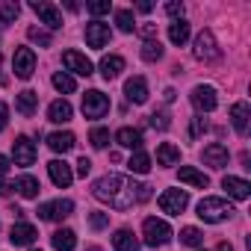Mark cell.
I'll return each mask as SVG.
<instances>
[{
	"label": "cell",
	"mask_w": 251,
	"mask_h": 251,
	"mask_svg": "<svg viewBox=\"0 0 251 251\" xmlns=\"http://www.w3.org/2000/svg\"><path fill=\"white\" fill-rule=\"evenodd\" d=\"M166 15H172V18H183V3H177V0H172V3H166Z\"/></svg>",
	"instance_id": "43"
},
{
	"label": "cell",
	"mask_w": 251,
	"mask_h": 251,
	"mask_svg": "<svg viewBox=\"0 0 251 251\" xmlns=\"http://www.w3.org/2000/svg\"><path fill=\"white\" fill-rule=\"evenodd\" d=\"M36 236H39V230H36L30 222H18V225H12V230H9V242H12V245H33Z\"/></svg>",
	"instance_id": "14"
},
{
	"label": "cell",
	"mask_w": 251,
	"mask_h": 251,
	"mask_svg": "<svg viewBox=\"0 0 251 251\" xmlns=\"http://www.w3.org/2000/svg\"><path fill=\"white\" fill-rule=\"evenodd\" d=\"M12 189H15V186H9V183H3V180H0V198H6Z\"/></svg>",
	"instance_id": "50"
},
{
	"label": "cell",
	"mask_w": 251,
	"mask_h": 251,
	"mask_svg": "<svg viewBox=\"0 0 251 251\" xmlns=\"http://www.w3.org/2000/svg\"><path fill=\"white\" fill-rule=\"evenodd\" d=\"M139 33H142V36L151 42V39L157 36V24H142V27H139Z\"/></svg>",
	"instance_id": "46"
},
{
	"label": "cell",
	"mask_w": 251,
	"mask_h": 251,
	"mask_svg": "<svg viewBox=\"0 0 251 251\" xmlns=\"http://www.w3.org/2000/svg\"><path fill=\"white\" fill-rule=\"evenodd\" d=\"M6 121H9V106L0 100V130H6Z\"/></svg>",
	"instance_id": "45"
},
{
	"label": "cell",
	"mask_w": 251,
	"mask_h": 251,
	"mask_svg": "<svg viewBox=\"0 0 251 251\" xmlns=\"http://www.w3.org/2000/svg\"><path fill=\"white\" fill-rule=\"evenodd\" d=\"M15 189L21 192V198H39V192H42V186H39V180H36L33 175L18 177V180H15Z\"/></svg>",
	"instance_id": "28"
},
{
	"label": "cell",
	"mask_w": 251,
	"mask_h": 251,
	"mask_svg": "<svg viewBox=\"0 0 251 251\" xmlns=\"http://www.w3.org/2000/svg\"><path fill=\"white\" fill-rule=\"evenodd\" d=\"M207 127H210L207 118H204V115H195V118H192V127H189V139H198L201 133H207Z\"/></svg>",
	"instance_id": "39"
},
{
	"label": "cell",
	"mask_w": 251,
	"mask_h": 251,
	"mask_svg": "<svg viewBox=\"0 0 251 251\" xmlns=\"http://www.w3.org/2000/svg\"><path fill=\"white\" fill-rule=\"evenodd\" d=\"M86 251H100V248H98V245H89V248H86Z\"/></svg>",
	"instance_id": "53"
},
{
	"label": "cell",
	"mask_w": 251,
	"mask_h": 251,
	"mask_svg": "<svg viewBox=\"0 0 251 251\" xmlns=\"http://www.w3.org/2000/svg\"><path fill=\"white\" fill-rule=\"evenodd\" d=\"M62 62H65L68 71H74V74H80V77H89V74H92V62H89L83 53H77V50H65V53H62Z\"/></svg>",
	"instance_id": "15"
},
{
	"label": "cell",
	"mask_w": 251,
	"mask_h": 251,
	"mask_svg": "<svg viewBox=\"0 0 251 251\" xmlns=\"http://www.w3.org/2000/svg\"><path fill=\"white\" fill-rule=\"evenodd\" d=\"M222 186H225V189H227V195H230V198H236V201H245V198L251 195V183H248V180H242V177H230V175H227V177L222 180Z\"/></svg>",
	"instance_id": "20"
},
{
	"label": "cell",
	"mask_w": 251,
	"mask_h": 251,
	"mask_svg": "<svg viewBox=\"0 0 251 251\" xmlns=\"http://www.w3.org/2000/svg\"><path fill=\"white\" fill-rule=\"evenodd\" d=\"M33 251H39V248H33Z\"/></svg>",
	"instance_id": "54"
},
{
	"label": "cell",
	"mask_w": 251,
	"mask_h": 251,
	"mask_svg": "<svg viewBox=\"0 0 251 251\" xmlns=\"http://www.w3.org/2000/svg\"><path fill=\"white\" fill-rule=\"evenodd\" d=\"M192 103H195V109H201V112H213V109L219 106V95H216L213 86H195V89H192Z\"/></svg>",
	"instance_id": "11"
},
{
	"label": "cell",
	"mask_w": 251,
	"mask_h": 251,
	"mask_svg": "<svg viewBox=\"0 0 251 251\" xmlns=\"http://www.w3.org/2000/svg\"><path fill=\"white\" fill-rule=\"evenodd\" d=\"M124 95H127V100H133V103H145L148 100V83H145V77H130L127 83H124Z\"/></svg>",
	"instance_id": "18"
},
{
	"label": "cell",
	"mask_w": 251,
	"mask_h": 251,
	"mask_svg": "<svg viewBox=\"0 0 251 251\" xmlns=\"http://www.w3.org/2000/svg\"><path fill=\"white\" fill-rule=\"evenodd\" d=\"M30 9L50 27V30H59L62 27V12L53 6V3H48V0H33V3H30Z\"/></svg>",
	"instance_id": "9"
},
{
	"label": "cell",
	"mask_w": 251,
	"mask_h": 251,
	"mask_svg": "<svg viewBox=\"0 0 251 251\" xmlns=\"http://www.w3.org/2000/svg\"><path fill=\"white\" fill-rule=\"evenodd\" d=\"M89 142H92V148H106L109 145V130L106 127H95L92 136H89Z\"/></svg>",
	"instance_id": "38"
},
{
	"label": "cell",
	"mask_w": 251,
	"mask_h": 251,
	"mask_svg": "<svg viewBox=\"0 0 251 251\" xmlns=\"http://www.w3.org/2000/svg\"><path fill=\"white\" fill-rule=\"evenodd\" d=\"M233 213H236V210H233L230 201H225V198H201V201H198V219H201V222L216 225V222L230 219Z\"/></svg>",
	"instance_id": "2"
},
{
	"label": "cell",
	"mask_w": 251,
	"mask_h": 251,
	"mask_svg": "<svg viewBox=\"0 0 251 251\" xmlns=\"http://www.w3.org/2000/svg\"><path fill=\"white\" fill-rule=\"evenodd\" d=\"M89 172H92V163H89V157H80V160H77V175H80V177H86Z\"/></svg>",
	"instance_id": "44"
},
{
	"label": "cell",
	"mask_w": 251,
	"mask_h": 251,
	"mask_svg": "<svg viewBox=\"0 0 251 251\" xmlns=\"http://www.w3.org/2000/svg\"><path fill=\"white\" fill-rule=\"evenodd\" d=\"M6 172H9V160H6V157H3V154H0V177H3V175H6Z\"/></svg>",
	"instance_id": "49"
},
{
	"label": "cell",
	"mask_w": 251,
	"mask_h": 251,
	"mask_svg": "<svg viewBox=\"0 0 251 251\" xmlns=\"http://www.w3.org/2000/svg\"><path fill=\"white\" fill-rule=\"evenodd\" d=\"M136 9H139V12H145V15H148V12H151V9H154V3H151V0H142V3H136Z\"/></svg>",
	"instance_id": "48"
},
{
	"label": "cell",
	"mask_w": 251,
	"mask_h": 251,
	"mask_svg": "<svg viewBox=\"0 0 251 251\" xmlns=\"http://www.w3.org/2000/svg\"><path fill=\"white\" fill-rule=\"evenodd\" d=\"M127 169H130L133 175H148V172H151V157L139 148V151H133V157L127 160Z\"/></svg>",
	"instance_id": "31"
},
{
	"label": "cell",
	"mask_w": 251,
	"mask_h": 251,
	"mask_svg": "<svg viewBox=\"0 0 251 251\" xmlns=\"http://www.w3.org/2000/svg\"><path fill=\"white\" fill-rule=\"evenodd\" d=\"M148 198H151V186H148V183H139V204L148 201Z\"/></svg>",
	"instance_id": "47"
},
{
	"label": "cell",
	"mask_w": 251,
	"mask_h": 251,
	"mask_svg": "<svg viewBox=\"0 0 251 251\" xmlns=\"http://www.w3.org/2000/svg\"><path fill=\"white\" fill-rule=\"evenodd\" d=\"M48 145H50V151H56V154H68V151L74 148V133H68V130H65V133H62V130H59V133H50V136H48Z\"/></svg>",
	"instance_id": "25"
},
{
	"label": "cell",
	"mask_w": 251,
	"mask_h": 251,
	"mask_svg": "<svg viewBox=\"0 0 251 251\" xmlns=\"http://www.w3.org/2000/svg\"><path fill=\"white\" fill-rule=\"evenodd\" d=\"M121 71H124V59H121V56H103V59H100V74H103V80H115Z\"/></svg>",
	"instance_id": "27"
},
{
	"label": "cell",
	"mask_w": 251,
	"mask_h": 251,
	"mask_svg": "<svg viewBox=\"0 0 251 251\" xmlns=\"http://www.w3.org/2000/svg\"><path fill=\"white\" fill-rule=\"evenodd\" d=\"M12 68H15V77L30 80L33 71H36V53H33V48H18L15 56H12Z\"/></svg>",
	"instance_id": "7"
},
{
	"label": "cell",
	"mask_w": 251,
	"mask_h": 251,
	"mask_svg": "<svg viewBox=\"0 0 251 251\" xmlns=\"http://www.w3.org/2000/svg\"><path fill=\"white\" fill-rule=\"evenodd\" d=\"M160 56H163V45H160L157 39H151V42L142 45V59H145V62H157Z\"/></svg>",
	"instance_id": "34"
},
{
	"label": "cell",
	"mask_w": 251,
	"mask_h": 251,
	"mask_svg": "<svg viewBox=\"0 0 251 251\" xmlns=\"http://www.w3.org/2000/svg\"><path fill=\"white\" fill-rule=\"evenodd\" d=\"M175 95H177L175 89H166V92H163V98H166V103H172V100H175Z\"/></svg>",
	"instance_id": "51"
},
{
	"label": "cell",
	"mask_w": 251,
	"mask_h": 251,
	"mask_svg": "<svg viewBox=\"0 0 251 251\" xmlns=\"http://www.w3.org/2000/svg\"><path fill=\"white\" fill-rule=\"evenodd\" d=\"M18 12H21L18 3H0V27H9L18 18Z\"/></svg>",
	"instance_id": "33"
},
{
	"label": "cell",
	"mask_w": 251,
	"mask_h": 251,
	"mask_svg": "<svg viewBox=\"0 0 251 251\" xmlns=\"http://www.w3.org/2000/svg\"><path fill=\"white\" fill-rule=\"evenodd\" d=\"M92 195L109 204L112 210H130L133 204H139V183H133L124 175H103L100 180H95Z\"/></svg>",
	"instance_id": "1"
},
{
	"label": "cell",
	"mask_w": 251,
	"mask_h": 251,
	"mask_svg": "<svg viewBox=\"0 0 251 251\" xmlns=\"http://www.w3.org/2000/svg\"><path fill=\"white\" fill-rule=\"evenodd\" d=\"M12 157H15V166L27 169V166L36 163V145H33L27 136H18V139L12 142Z\"/></svg>",
	"instance_id": "10"
},
{
	"label": "cell",
	"mask_w": 251,
	"mask_h": 251,
	"mask_svg": "<svg viewBox=\"0 0 251 251\" xmlns=\"http://www.w3.org/2000/svg\"><path fill=\"white\" fill-rule=\"evenodd\" d=\"M169 124H172V121H169L166 112H154V115H151V127H157V130H169Z\"/></svg>",
	"instance_id": "42"
},
{
	"label": "cell",
	"mask_w": 251,
	"mask_h": 251,
	"mask_svg": "<svg viewBox=\"0 0 251 251\" xmlns=\"http://www.w3.org/2000/svg\"><path fill=\"white\" fill-rule=\"evenodd\" d=\"M50 242H53L56 251H74V245H77V233H74L71 227H59V230L50 236Z\"/></svg>",
	"instance_id": "24"
},
{
	"label": "cell",
	"mask_w": 251,
	"mask_h": 251,
	"mask_svg": "<svg viewBox=\"0 0 251 251\" xmlns=\"http://www.w3.org/2000/svg\"><path fill=\"white\" fill-rule=\"evenodd\" d=\"M53 86H56L59 92H65V95L77 89V83H74V77H71V74H65V71H56V74H53Z\"/></svg>",
	"instance_id": "36"
},
{
	"label": "cell",
	"mask_w": 251,
	"mask_h": 251,
	"mask_svg": "<svg viewBox=\"0 0 251 251\" xmlns=\"http://www.w3.org/2000/svg\"><path fill=\"white\" fill-rule=\"evenodd\" d=\"M227 160H230V154H227V148H225L222 142H213V145L204 148V163H207L210 169H225Z\"/></svg>",
	"instance_id": "16"
},
{
	"label": "cell",
	"mask_w": 251,
	"mask_h": 251,
	"mask_svg": "<svg viewBox=\"0 0 251 251\" xmlns=\"http://www.w3.org/2000/svg\"><path fill=\"white\" fill-rule=\"evenodd\" d=\"M109 27L103 24V21H92V24H86V45L89 48H95V50H100V48H106V42H109Z\"/></svg>",
	"instance_id": "12"
},
{
	"label": "cell",
	"mask_w": 251,
	"mask_h": 251,
	"mask_svg": "<svg viewBox=\"0 0 251 251\" xmlns=\"http://www.w3.org/2000/svg\"><path fill=\"white\" fill-rule=\"evenodd\" d=\"M142 233H145V242L151 245V248H157V245H166L169 239H172V227L163 222V219H145V225H142Z\"/></svg>",
	"instance_id": "3"
},
{
	"label": "cell",
	"mask_w": 251,
	"mask_h": 251,
	"mask_svg": "<svg viewBox=\"0 0 251 251\" xmlns=\"http://www.w3.org/2000/svg\"><path fill=\"white\" fill-rule=\"evenodd\" d=\"M112 248L115 251H136L139 248V242H136V236L130 233V230H115V236H112Z\"/></svg>",
	"instance_id": "26"
},
{
	"label": "cell",
	"mask_w": 251,
	"mask_h": 251,
	"mask_svg": "<svg viewBox=\"0 0 251 251\" xmlns=\"http://www.w3.org/2000/svg\"><path fill=\"white\" fill-rule=\"evenodd\" d=\"M186 204H189V195L183 189H166L160 195V210L169 213V216H180L186 210Z\"/></svg>",
	"instance_id": "6"
},
{
	"label": "cell",
	"mask_w": 251,
	"mask_h": 251,
	"mask_svg": "<svg viewBox=\"0 0 251 251\" xmlns=\"http://www.w3.org/2000/svg\"><path fill=\"white\" fill-rule=\"evenodd\" d=\"M248 115H251V109H248L245 100H239V103L230 106V124H233V130H236L239 136L248 133Z\"/></svg>",
	"instance_id": "17"
},
{
	"label": "cell",
	"mask_w": 251,
	"mask_h": 251,
	"mask_svg": "<svg viewBox=\"0 0 251 251\" xmlns=\"http://www.w3.org/2000/svg\"><path fill=\"white\" fill-rule=\"evenodd\" d=\"M71 213H74V204L68 198H59V201H50V204L39 207V219H45V222H62Z\"/></svg>",
	"instance_id": "8"
},
{
	"label": "cell",
	"mask_w": 251,
	"mask_h": 251,
	"mask_svg": "<svg viewBox=\"0 0 251 251\" xmlns=\"http://www.w3.org/2000/svg\"><path fill=\"white\" fill-rule=\"evenodd\" d=\"M48 172H50V180H53L59 189H68L71 180H74V172H71V166H68L65 160H53V163H48Z\"/></svg>",
	"instance_id": "13"
},
{
	"label": "cell",
	"mask_w": 251,
	"mask_h": 251,
	"mask_svg": "<svg viewBox=\"0 0 251 251\" xmlns=\"http://www.w3.org/2000/svg\"><path fill=\"white\" fill-rule=\"evenodd\" d=\"M106 112H109V98L103 92L92 89V92L83 95V115L86 118H103Z\"/></svg>",
	"instance_id": "5"
},
{
	"label": "cell",
	"mask_w": 251,
	"mask_h": 251,
	"mask_svg": "<svg viewBox=\"0 0 251 251\" xmlns=\"http://www.w3.org/2000/svg\"><path fill=\"white\" fill-rule=\"evenodd\" d=\"M15 106H18V112H21V115H27V118H30V115L39 109V95H36L33 89H24V92L15 98Z\"/></svg>",
	"instance_id": "23"
},
{
	"label": "cell",
	"mask_w": 251,
	"mask_h": 251,
	"mask_svg": "<svg viewBox=\"0 0 251 251\" xmlns=\"http://www.w3.org/2000/svg\"><path fill=\"white\" fill-rule=\"evenodd\" d=\"M177 177H180V183H189V186H195V189H207V186H210V177H207L204 172L192 169V166H180Z\"/></svg>",
	"instance_id": "19"
},
{
	"label": "cell",
	"mask_w": 251,
	"mask_h": 251,
	"mask_svg": "<svg viewBox=\"0 0 251 251\" xmlns=\"http://www.w3.org/2000/svg\"><path fill=\"white\" fill-rule=\"evenodd\" d=\"M177 160H180V148H175L172 142H163L157 148V163L160 166H177Z\"/></svg>",
	"instance_id": "30"
},
{
	"label": "cell",
	"mask_w": 251,
	"mask_h": 251,
	"mask_svg": "<svg viewBox=\"0 0 251 251\" xmlns=\"http://www.w3.org/2000/svg\"><path fill=\"white\" fill-rule=\"evenodd\" d=\"M86 9H89L92 15H106V12H109V0H92Z\"/></svg>",
	"instance_id": "41"
},
{
	"label": "cell",
	"mask_w": 251,
	"mask_h": 251,
	"mask_svg": "<svg viewBox=\"0 0 251 251\" xmlns=\"http://www.w3.org/2000/svg\"><path fill=\"white\" fill-rule=\"evenodd\" d=\"M115 24H118V30L121 33H133V12L130 9H115Z\"/></svg>",
	"instance_id": "32"
},
{
	"label": "cell",
	"mask_w": 251,
	"mask_h": 251,
	"mask_svg": "<svg viewBox=\"0 0 251 251\" xmlns=\"http://www.w3.org/2000/svg\"><path fill=\"white\" fill-rule=\"evenodd\" d=\"M195 59H201V62H213V59H219L222 56V50H219V45H216V36L210 33V30H201L198 36H195Z\"/></svg>",
	"instance_id": "4"
},
{
	"label": "cell",
	"mask_w": 251,
	"mask_h": 251,
	"mask_svg": "<svg viewBox=\"0 0 251 251\" xmlns=\"http://www.w3.org/2000/svg\"><path fill=\"white\" fill-rule=\"evenodd\" d=\"M71 115H74V109L68 100H53L48 106V121H53V124H65V121H71Z\"/></svg>",
	"instance_id": "22"
},
{
	"label": "cell",
	"mask_w": 251,
	"mask_h": 251,
	"mask_svg": "<svg viewBox=\"0 0 251 251\" xmlns=\"http://www.w3.org/2000/svg\"><path fill=\"white\" fill-rule=\"evenodd\" d=\"M89 225H92L95 230H103V227L109 225V213H100V210H98V213H89Z\"/></svg>",
	"instance_id": "40"
},
{
	"label": "cell",
	"mask_w": 251,
	"mask_h": 251,
	"mask_svg": "<svg viewBox=\"0 0 251 251\" xmlns=\"http://www.w3.org/2000/svg\"><path fill=\"white\" fill-rule=\"evenodd\" d=\"M115 142H118L121 148H130V151H139V148H142V133H139L136 127H121V130L115 133Z\"/></svg>",
	"instance_id": "21"
},
{
	"label": "cell",
	"mask_w": 251,
	"mask_h": 251,
	"mask_svg": "<svg viewBox=\"0 0 251 251\" xmlns=\"http://www.w3.org/2000/svg\"><path fill=\"white\" fill-rule=\"evenodd\" d=\"M169 42H172V45H177V48L189 42V24H186L183 18H180V21H175V24H169Z\"/></svg>",
	"instance_id": "29"
},
{
	"label": "cell",
	"mask_w": 251,
	"mask_h": 251,
	"mask_svg": "<svg viewBox=\"0 0 251 251\" xmlns=\"http://www.w3.org/2000/svg\"><path fill=\"white\" fill-rule=\"evenodd\" d=\"M180 242L189 245V248H198V245L204 242V233H201L198 227H183V230H180Z\"/></svg>",
	"instance_id": "35"
},
{
	"label": "cell",
	"mask_w": 251,
	"mask_h": 251,
	"mask_svg": "<svg viewBox=\"0 0 251 251\" xmlns=\"http://www.w3.org/2000/svg\"><path fill=\"white\" fill-rule=\"evenodd\" d=\"M219 251H233V248H230V242H219Z\"/></svg>",
	"instance_id": "52"
},
{
	"label": "cell",
	"mask_w": 251,
	"mask_h": 251,
	"mask_svg": "<svg viewBox=\"0 0 251 251\" xmlns=\"http://www.w3.org/2000/svg\"><path fill=\"white\" fill-rule=\"evenodd\" d=\"M27 36H30V42H36V45H42V48H50V45H53V36H50L48 30L30 27V30H27Z\"/></svg>",
	"instance_id": "37"
}]
</instances>
